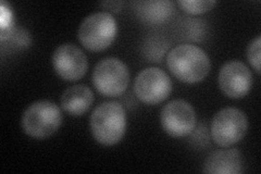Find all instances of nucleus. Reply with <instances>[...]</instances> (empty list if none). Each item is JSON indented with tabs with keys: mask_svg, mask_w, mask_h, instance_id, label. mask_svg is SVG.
<instances>
[{
	"mask_svg": "<svg viewBox=\"0 0 261 174\" xmlns=\"http://www.w3.org/2000/svg\"><path fill=\"white\" fill-rule=\"evenodd\" d=\"M136 97L146 105H159L172 92V82L168 74L159 68H147L137 74L134 81Z\"/></svg>",
	"mask_w": 261,
	"mask_h": 174,
	"instance_id": "7",
	"label": "nucleus"
},
{
	"mask_svg": "<svg viewBox=\"0 0 261 174\" xmlns=\"http://www.w3.org/2000/svg\"><path fill=\"white\" fill-rule=\"evenodd\" d=\"M62 124L60 108L49 101L31 104L22 114L21 126L24 133L32 138L45 139L54 135Z\"/></svg>",
	"mask_w": 261,
	"mask_h": 174,
	"instance_id": "3",
	"label": "nucleus"
},
{
	"mask_svg": "<svg viewBox=\"0 0 261 174\" xmlns=\"http://www.w3.org/2000/svg\"><path fill=\"white\" fill-rule=\"evenodd\" d=\"M248 119L242 110L226 107L218 111L211 121V137L220 147H231L246 135Z\"/></svg>",
	"mask_w": 261,
	"mask_h": 174,
	"instance_id": "5",
	"label": "nucleus"
},
{
	"mask_svg": "<svg viewBox=\"0 0 261 174\" xmlns=\"http://www.w3.org/2000/svg\"><path fill=\"white\" fill-rule=\"evenodd\" d=\"M218 82L225 96L240 99L249 93L252 86V76L246 64L240 60H231L220 69Z\"/></svg>",
	"mask_w": 261,
	"mask_h": 174,
	"instance_id": "10",
	"label": "nucleus"
},
{
	"mask_svg": "<svg viewBox=\"0 0 261 174\" xmlns=\"http://www.w3.org/2000/svg\"><path fill=\"white\" fill-rule=\"evenodd\" d=\"M94 103V93L86 85H74L64 90L60 98V104L64 112L73 117L85 114Z\"/></svg>",
	"mask_w": 261,
	"mask_h": 174,
	"instance_id": "12",
	"label": "nucleus"
},
{
	"mask_svg": "<svg viewBox=\"0 0 261 174\" xmlns=\"http://www.w3.org/2000/svg\"><path fill=\"white\" fill-rule=\"evenodd\" d=\"M92 81L101 95L118 97L128 87L129 71L118 58H106L95 65Z\"/></svg>",
	"mask_w": 261,
	"mask_h": 174,
	"instance_id": "6",
	"label": "nucleus"
},
{
	"mask_svg": "<svg viewBox=\"0 0 261 174\" xmlns=\"http://www.w3.org/2000/svg\"><path fill=\"white\" fill-rule=\"evenodd\" d=\"M260 44L261 37L258 36L252 39L247 47L248 61L258 74H260Z\"/></svg>",
	"mask_w": 261,
	"mask_h": 174,
	"instance_id": "15",
	"label": "nucleus"
},
{
	"mask_svg": "<svg viewBox=\"0 0 261 174\" xmlns=\"http://www.w3.org/2000/svg\"><path fill=\"white\" fill-rule=\"evenodd\" d=\"M117 32L118 26L114 16L109 12L100 11L86 16L80 24L77 38L88 51L101 52L113 43Z\"/></svg>",
	"mask_w": 261,
	"mask_h": 174,
	"instance_id": "4",
	"label": "nucleus"
},
{
	"mask_svg": "<svg viewBox=\"0 0 261 174\" xmlns=\"http://www.w3.org/2000/svg\"><path fill=\"white\" fill-rule=\"evenodd\" d=\"M92 135L97 143L113 146L121 142L126 131V112L117 102L97 106L89 119Z\"/></svg>",
	"mask_w": 261,
	"mask_h": 174,
	"instance_id": "2",
	"label": "nucleus"
},
{
	"mask_svg": "<svg viewBox=\"0 0 261 174\" xmlns=\"http://www.w3.org/2000/svg\"><path fill=\"white\" fill-rule=\"evenodd\" d=\"M51 61L56 73L69 82L81 80L88 69L87 57L81 48L73 44H63L57 48Z\"/></svg>",
	"mask_w": 261,
	"mask_h": 174,
	"instance_id": "9",
	"label": "nucleus"
},
{
	"mask_svg": "<svg viewBox=\"0 0 261 174\" xmlns=\"http://www.w3.org/2000/svg\"><path fill=\"white\" fill-rule=\"evenodd\" d=\"M167 65L173 77L187 84L205 80L211 68L205 51L193 44H182L171 49L167 56Z\"/></svg>",
	"mask_w": 261,
	"mask_h": 174,
	"instance_id": "1",
	"label": "nucleus"
},
{
	"mask_svg": "<svg viewBox=\"0 0 261 174\" xmlns=\"http://www.w3.org/2000/svg\"><path fill=\"white\" fill-rule=\"evenodd\" d=\"M177 6L189 14L197 15L210 11L217 5L214 0H178Z\"/></svg>",
	"mask_w": 261,
	"mask_h": 174,
	"instance_id": "14",
	"label": "nucleus"
},
{
	"mask_svg": "<svg viewBox=\"0 0 261 174\" xmlns=\"http://www.w3.org/2000/svg\"><path fill=\"white\" fill-rule=\"evenodd\" d=\"M136 15L151 26L169 21L174 12V4L168 0H145L134 4Z\"/></svg>",
	"mask_w": 261,
	"mask_h": 174,
	"instance_id": "13",
	"label": "nucleus"
},
{
	"mask_svg": "<svg viewBox=\"0 0 261 174\" xmlns=\"http://www.w3.org/2000/svg\"><path fill=\"white\" fill-rule=\"evenodd\" d=\"M196 112L193 106L183 99H175L162 108L160 122L166 133L172 137L190 135L196 127Z\"/></svg>",
	"mask_w": 261,
	"mask_h": 174,
	"instance_id": "8",
	"label": "nucleus"
},
{
	"mask_svg": "<svg viewBox=\"0 0 261 174\" xmlns=\"http://www.w3.org/2000/svg\"><path fill=\"white\" fill-rule=\"evenodd\" d=\"M243 160L238 149H219L212 153L203 163V173L239 174L242 172Z\"/></svg>",
	"mask_w": 261,
	"mask_h": 174,
	"instance_id": "11",
	"label": "nucleus"
}]
</instances>
